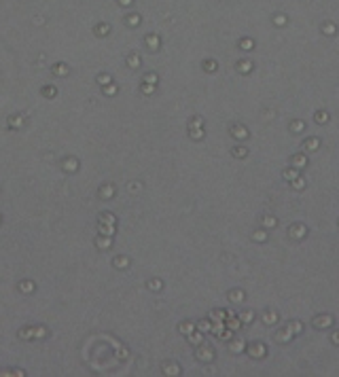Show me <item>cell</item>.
I'll use <instances>...</instances> for the list:
<instances>
[{
	"mask_svg": "<svg viewBox=\"0 0 339 377\" xmlns=\"http://www.w3.org/2000/svg\"><path fill=\"white\" fill-rule=\"evenodd\" d=\"M335 341H337V343H339V335H337V337H335Z\"/></svg>",
	"mask_w": 339,
	"mask_h": 377,
	"instance_id": "cell-2",
	"label": "cell"
},
{
	"mask_svg": "<svg viewBox=\"0 0 339 377\" xmlns=\"http://www.w3.org/2000/svg\"><path fill=\"white\" fill-rule=\"evenodd\" d=\"M314 324H318V326H327V324H329V318H322V320H318V322H314Z\"/></svg>",
	"mask_w": 339,
	"mask_h": 377,
	"instance_id": "cell-1",
	"label": "cell"
}]
</instances>
